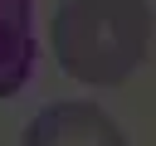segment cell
<instances>
[{
	"instance_id": "6da1fadb",
	"label": "cell",
	"mask_w": 156,
	"mask_h": 146,
	"mask_svg": "<svg viewBox=\"0 0 156 146\" xmlns=\"http://www.w3.org/2000/svg\"><path fill=\"white\" fill-rule=\"evenodd\" d=\"M49 49L68 78L112 88L132 78L151 49V0H58Z\"/></svg>"
},
{
	"instance_id": "7a4b0ae2",
	"label": "cell",
	"mask_w": 156,
	"mask_h": 146,
	"mask_svg": "<svg viewBox=\"0 0 156 146\" xmlns=\"http://www.w3.org/2000/svg\"><path fill=\"white\" fill-rule=\"evenodd\" d=\"M20 146H127V136L98 102H49L34 112Z\"/></svg>"
}]
</instances>
